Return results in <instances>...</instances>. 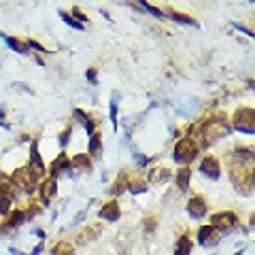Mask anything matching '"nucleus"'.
<instances>
[{
  "label": "nucleus",
  "mask_w": 255,
  "mask_h": 255,
  "mask_svg": "<svg viewBox=\"0 0 255 255\" xmlns=\"http://www.w3.org/2000/svg\"><path fill=\"white\" fill-rule=\"evenodd\" d=\"M128 189H130L132 194H145L149 189V183L142 177H132V179H128Z\"/></svg>",
  "instance_id": "nucleus-22"
},
{
  "label": "nucleus",
  "mask_w": 255,
  "mask_h": 255,
  "mask_svg": "<svg viewBox=\"0 0 255 255\" xmlns=\"http://www.w3.org/2000/svg\"><path fill=\"white\" fill-rule=\"evenodd\" d=\"M145 9H147L149 13H153L157 19H166V17H164V13H162V9H157V6H153V4H145Z\"/></svg>",
  "instance_id": "nucleus-32"
},
{
  "label": "nucleus",
  "mask_w": 255,
  "mask_h": 255,
  "mask_svg": "<svg viewBox=\"0 0 255 255\" xmlns=\"http://www.w3.org/2000/svg\"><path fill=\"white\" fill-rule=\"evenodd\" d=\"M0 124H4V111H0ZM6 126V124H4Z\"/></svg>",
  "instance_id": "nucleus-36"
},
{
  "label": "nucleus",
  "mask_w": 255,
  "mask_h": 255,
  "mask_svg": "<svg viewBox=\"0 0 255 255\" xmlns=\"http://www.w3.org/2000/svg\"><path fill=\"white\" fill-rule=\"evenodd\" d=\"M174 181H177V187H179L181 191H187L189 181H191V170H189V166H183V168H179Z\"/></svg>",
  "instance_id": "nucleus-20"
},
{
  "label": "nucleus",
  "mask_w": 255,
  "mask_h": 255,
  "mask_svg": "<svg viewBox=\"0 0 255 255\" xmlns=\"http://www.w3.org/2000/svg\"><path fill=\"white\" fill-rule=\"evenodd\" d=\"M87 81H90L92 85H96V68H90V70H87Z\"/></svg>",
  "instance_id": "nucleus-35"
},
{
  "label": "nucleus",
  "mask_w": 255,
  "mask_h": 255,
  "mask_svg": "<svg viewBox=\"0 0 255 255\" xmlns=\"http://www.w3.org/2000/svg\"><path fill=\"white\" fill-rule=\"evenodd\" d=\"M111 122H113V128H117V105L111 102Z\"/></svg>",
  "instance_id": "nucleus-34"
},
{
  "label": "nucleus",
  "mask_w": 255,
  "mask_h": 255,
  "mask_svg": "<svg viewBox=\"0 0 255 255\" xmlns=\"http://www.w3.org/2000/svg\"><path fill=\"white\" fill-rule=\"evenodd\" d=\"M51 255H75V247L68 241H60L58 245H53Z\"/></svg>",
  "instance_id": "nucleus-26"
},
{
  "label": "nucleus",
  "mask_w": 255,
  "mask_h": 255,
  "mask_svg": "<svg viewBox=\"0 0 255 255\" xmlns=\"http://www.w3.org/2000/svg\"><path fill=\"white\" fill-rule=\"evenodd\" d=\"M232 126L236 128L238 132H245V134H253L255 132V111L249 107H241L234 113L232 119Z\"/></svg>",
  "instance_id": "nucleus-5"
},
{
  "label": "nucleus",
  "mask_w": 255,
  "mask_h": 255,
  "mask_svg": "<svg viewBox=\"0 0 255 255\" xmlns=\"http://www.w3.org/2000/svg\"><path fill=\"white\" fill-rule=\"evenodd\" d=\"M28 47H32V49H36L38 53H47L45 47H43L41 43H38V41H34V38H30V41H28Z\"/></svg>",
  "instance_id": "nucleus-33"
},
{
  "label": "nucleus",
  "mask_w": 255,
  "mask_h": 255,
  "mask_svg": "<svg viewBox=\"0 0 255 255\" xmlns=\"http://www.w3.org/2000/svg\"><path fill=\"white\" fill-rule=\"evenodd\" d=\"M4 41H6V45H9L13 51H17V53H30L28 41H19V38H15V36H4Z\"/></svg>",
  "instance_id": "nucleus-23"
},
{
  "label": "nucleus",
  "mask_w": 255,
  "mask_h": 255,
  "mask_svg": "<svg viewBox=\"0 0 255 255\" xmlns=\"http://www.w3.org/2000/svg\"><path fill=\"white\" fill-rule=\"evenodd\" d=\"M236 255H241V253H236Z\"/></svg>",
  "instance_id": "nucleus-38"
},
{
  "label": "nucleus",
  "mask_w": 255,
  "mask_h": 255,
  "mask_svg": "<svg viewBox=\"0 0 255 255\" xmlns=\"http://www.w3.org/2000/svg\"><path fill=\"white\" fill-rule=\"evenodd\" d=\"M26 204H28V206H26V209H23V215H26V221H28V219H34L36 215H41V211H43V204L38 202V200H28Z\"/></svg>",
  "instance_id": "nucleus-25"
},
{
  "label": "nucleus",
  "mask_w": 255,
  "mask_h": 255,
  "mask_svg": "<svg viewBox=\"0 0 255 255\" xmlns=\"http://www.w3.org/2000/svg\"><path fill=\"white\" fill-rule=\"evenodd\" d=\"M200 153V147H198V142L194 138H181L177 142V147H174V162H179L183 166H189V162H194Z\"/></svg>",
  "instance_id": "nucleus-4"
},
{
  "label": "nucleus",
  "mask_w": 255,
  "mask_h": 255,
  "mask_svg": "<svg viewBox=\"0 0 255 255\" xmlns=\"http://www.w3.org/2000/svg\"><path fill=\"white\" fill-rule=\"evenodd\" d=\"M219 232L215 230L213 226H202L198 228V243H200L202 247H215L219 243Z\"/></svg>",
  "instance_id": "nucleus-10"
},
{
  "label": "nucleus",
  "mask_w": 255,
  "mask_h": 255,
  "mask_svg": "<svg viewBox=\"0 0 255 255\" xmlns=\"http://www.w3.org/2000/svg\"><path fill=\"white\" fill-rule=\"evenodd\" d=\"M236 223H238V217L232 211H223V213H215L213 215L209 226H213L217 232H228V230H232Z\"/></svg>",
  "instance_id": "nucleus-6"
},
{
  "label": "nucleus",
  "mask_w": 255,
  "mask_h": 255,
  "mask_svg": "<svg viewBox=\"0 0 255 255\" xmlns=\"http://www.w3.org/2000/svg\"><path fill=\"white\" fill-rule=\"evenodd\" d=\"M11 204H13V200H9V198H0V215H9Z\"/></svg>",
  "instance_id": "nucleus-30"
},
{
  "label": "nucleus",
  "mask_w": 255,
  "mask_h": 255,
  "mask_svg": "<svg viewBox=\"0 0 255 255\" xmlns=\"http://www.w3.org/2000/svg\"><path fill=\"white\" fill-rule=\"evenodd\" d=\"M26 223V215H23V209H11V213L6 215V221H4V228H9V230H15V228H19Z\"/></svg>",
  "instance_id": "nucleus-17"
},
{
  "label": "nucleus",
  "mask_w": 255,
  "mask_h": 255,
  "mask_svg": "<svg viewBox=\"0 0 255 255\" xmlns=\"http://www.w3.org/2000/svg\"><path fill=\"white\" fill-rule=\"evenodd\" d=\"M60 17H62L64 21H66L68 26H73V28H77V30H83V23H79V21H77V19H75L70 13H66V11H60Z\"/></svg>",
  "instance_id": "nucleus-28"
},
{
  "label": "nucleus",
  "mask_w": 255,
  "mask_h": 255,
  "mask_svg": "<svg viewBox=\"0 0 255 255\" xmlns=\"http://www.w3.org/2000/svg\"><path fill=\"white\" fill-rule=\"evenodd\" d=\"M2 230H4V221L0 219V234H2Z\"/></svg>",
  "instance_id": "nucleus-37"
},
{
  "label": "nucleus",
  "mask_w": 255,
  "mask_h": 255,
  "mask_svg": "<svg viewBox=\"0 0 255 255\" xmlns=\"http://www.w3.org/2000/svg\"><path fill=\"white\" fill-rule=\"evenodd\" d=\"M200 172L204 177H209L213 181H217L221 177V166H219V159L215 155H206L202 162H200Z\"/></svg>",
  "instance_id": "nucleus-7"
},
{
  "label": "nucleus",
  "mask_w": 255,
  "mask_h": 255,
  "mask_svg": "<svg viewBox=\"0 0 255 255\" xmlns=\"http://www.w3.org/2000/svg\"><path fill=\"white\" fill-rule=\"evenodd\" d=\"M68 168H70V159H68V155H66V153H60V155L51 162V166H49L51 179H55V174H60V172L68 170Z\"/></svg>",
  "instance_id": "nucleus-18"
},
{
  "label": "nucleus",
  "mask_w": 255,
  "mask_h": 255,
  "mask_svg": "<svg viewBox=\"0 0 255 255\" xmlns=\"http://www.w3.org/2000/svg\"><path fill=\"white\" fill-rule=\"evenodd\" d=\"M100 219L105 221H119V215H122V209H119V202L117 200H109L107 204H102L100 209Z\"/></svg>",
  "instance_id": "nucleus-13"
},
{
  "label": "nucleus",
  "mask_w": 255,
  "mask_h": 255,
  "mask_svg": "<svg viewBox=\"0 0 255 255\" xmlns=\"http://www.w3.org/2000/svg\"><path fill=\"white\" fill-rule=\"evenodd\" d=\"M187 134H191L189 138H194L198 142V147H211L215 140H219L223 136L230 134V122L228 115L223 113H213L209 117L200 119L198 124H194L191 128H187Z\"/></svg>",
  "instance_id": "nucleus-1"
},
{
  "label": "nucleus",
  "mask_w": 255,
  "mask_h": 255,
  "mask_svg": "<svg viewBox=\"0 0 255 255\" xmlns=\"http://www.w3.org/2000/svg\"><path fill=\"white\" fill-rule=\"evenodd\" d=\"M38 174H34V170H30L28 166H21L11 174V183L13 187H19L26 194H34V189H38Z\"/></svg>",
  "instance_id": "nucleus-3"
},
{
  "label": "nucleus",
  "mask_w": 255,
  "mask_h": 255,
  "mask_svg": "<svg viewBox=\"0 0 255 255\" xmlns=\"http://www.w3.org/2000/svg\"><path fill=\"white\" fill-rule=\"evenodd\" d=\"M228 159V172H230V179H232L234 187L241 191V194H251V187H253V164H241V162H234V159Z\"/></svg>",
  "instance_id": "nucleus-2"
},
{
  "label": "nucleus",
  "mask_w": 255,
  "mask_h": 255,
  "mask_svg": "<svg viewBox=\"0 0 255 255\" xmlns=\"http://www.w3.org/2000/svg\"><path fill=\"white\" fill-rule=\"evenodd\" d=\"M100 232H102V223H100V221H92V223H87L85 230H81V232L77 234V243H79V245L92 243V241H96V238L100 236Z\"/></svg>",
  "instance_id": "nucleus-8"
},
{
  "label": "nucleus",
  "mask_w": 255,
  "mask_h": 255,
  "mask_svg": "<svg viewBox=\"0 0 255 255\" xmlns=\"http://www.w3.org/2000/svg\"><path fill=\"white\" fill-rule=\"evenodd\" d=\"M126 189H128V172H119V177L115 179L113 187H111V194H113V196H122Z\"/></svg>",
  "instance_id": "nucleus-24"
},
{
  "label": "nucleus",
  "mask_w": 255,
  "mask_h": 255,
  "mask_svg": "<svg viewBox=\"0 0 255 255\" xmlns=\"http://www.w3.org/2000/svg\"><path fill=\"white\" fill-rule=\"evenodd\" d=\"M70 134H73V128H70V126H68V128H64V130L60 132V145H62V147H66V145H68Z\"/></svg>",
  "instance_id": "nucleus-29"
},
{
  "label": "nucleus",
  "mask_w": 255,
  "mask_h": 255,
  "mask_svg": "<svg viewBox=\"0 0 255 255\" xmlns=\"http://www.w3.org/2000/svg\"><path fill=\"white\" fill-rule=\"evenodd\" d=\"M191 247H194V243H191L189 234H183L177 241V245H174V255H189Z\"/></svg>",
  "instance_id": "nucleus-21"
},
{
  "label": "nucleus",
  "mask_w": 255,
  "mask_h": 255,
  "mask_svg": "<svg viewBox=\"0 0 255 255\" xmlns=\"http://www.w3.org/2000/svg\"><path fill=\"white\" fill-rule=\"evenodd\" d=\"M70 168H75V170H79V172L92 170V159H90V155H85V153L75 155L73 159H70Z\"/></svg>",
  "instance_id": "nucleus-19"
},
{
  "label": "nucleus",
  "mask_w": 255,
  "mask_h": 255,
  "mask_svg": "<svg viewBox=\"0 0 255 255\" xmlns=\"http://www.w3.org/2000/svg\"><path fill=\"white\" fill-rule=\"evenodd\" d=\"M170 177H172V172L168 168H151L147 183H151V185H164L166 181H170Z\"/></svg>",
  "instance_id": "nucleus-15"
},
{
  "label": "nucleus",
  "mask_w": 255,
  "mask_h": 255,
  "mask_svg": "<svg viewBox=\"0 0 255 255\" xmlns=\"http://www.w3.org/2000/svg\"><path fill=\"white\" fill-rule=\"evenodd\" d=\"M206 211H209V204H206V200L202 196H194L191 200L187 202V213L191 219H202Z\"/></svg>",
  "instance_id": "nucleus-9"
},
{
  "label": "nucleus",
  "mask_w": 255,
  "mask_h": 255,
  "mask_svg": "<svg viewBox=\"0 0 255 255\" xmlns=\"http://www.w3.org/2000/svg\"><path fill=\"white\" fill-rule=\"evenodd\" d=\"M100 149H102V136H100L98 132H94L92 138H90V147H87V153H90V155H98Z\"/></svg>",
  "instance_id": "nucleus-27"
},
{
  "label": "nucleus",
  "mask_w": 255,
  "mask_h": 255,
  "mask_svg": "<svg viewBox=\"0 0 255 255\" xmlns=\"http://www.w3.org/2000/svg\"><path fill=\"white\" fill-rule=\"evenodd\" d=\"M164 17H170L172 21H179V23H187V26H196L198 28V21L191 17V15H185V13H179L177 9H172V6H164Z\"/></svg>",
  "instance_id": "nucleus-14"
},
{
  "label": "nucleus",
  "mask_w": 255,
  "mask_h": 255,
  "mask_svg": "<svg viewBox=\"0 0 255 255\" xmlns=\"http://www.w3.org/2000/svg\"><path fill=\"white\" fill-rule=\"evenodd\" d=\"M38 196H41V202L49 204L55 196H58V181L55 179H45L41 185H38Z\"/></svg>",
  "instance_id": "nucleus-11"
},
{
  "label": "nucleus",
  "mask_w": 255,
  "mask_h": 255,
  "mask_svg": "<svg viewBox=\"0 0 255 255\" xmlns=\"http://www.w3.org/2000/svg\"><path fill=\"white\" fill-rule=\"evenodd\" d=\"M30 170H34V174H38V177H43L45 174V164L41 159V153H38V140H32L30 145Z\"/></svg>",
  "instance_id": "nucleus-12"
},
{
  "label": "nucleus",
  "mask_w": 255,
  "mask_h": 255,
  "mask_svg": "<svg viewBox=\"0 0 255 255\" xmlns=\"http://www.w3.org/2000/svg\"><path fill=\"white\" fill-rule=\"evenodd\" d=\"M73 117H77L79 122H81V124L85 126V132L90 134V136L96 132V124H98V122L94 119V115H92V113H85V111H81V109H75V111H73Z\"/></svg>",
  "instance_id": "nucleus-16"
},
{
  "label": "nucleus",
  "mask_w": 255,
  "mask_h": 255,
  "mask_svg": "<svg viewBox=\"0 0 255 255\" xmlns=\"http://www.w3.org/2000/svg\"><path fill=\"white\" fill-rule=\"evenodd\" d=\"M155 228H157V217H147V219H145V232L151 234Z\"/></svg>",
  "instance_id": "nucleus-31"
}]
</instances>
